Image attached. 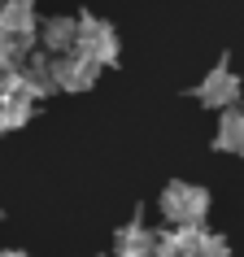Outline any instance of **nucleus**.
<instances>
[{
    "label": "nucleus",
    "mask_w": 244,
    "mask_h": 257,
    "mask_svg": "<svg viewBox=\"0 0 244 257\" xmlns=\"http://www.w3.org/2000/svg\"><path fill=\"white\" fill-rule=\"evenodd\" d=\"M40 44H44V53H70L79 44V18H44Z\"/></svg>",
    "instance_id": "nucleus-10"
},
{
    "label": "nucleus",
    "mask_w": 244,
    "mask_h": 257,
    "mask_svg": "<svg viewBox=\"0 0 244 257\" xmlns=\"http://www.w3.org/2000/svg\"><path fill=\"white\" fill-rule=\"evenodd\" d=\"M100 61H92L87 53L70 48V53H53V83L57 92H92L100 79Z\"/></svg>",
    "instance_id": "nucleus-4"
},
{
    "label": "nucleus",
    "mask_w": 244,
    "mask_h": 257,
    "mask_svg": "<svg viewBox=\"0 0 244 257\" xmlns=\"http://www.w3.org/2000/svg\"><path fill=\"white\" fill-rule=\"evenodd\" d=\"M196 100L209 109H227V105H240V74L227 66V61H218L209 74H205L201 83H196Z\"/></svg>",
    "instance_id": "nucleus-6"
},
{
    "label": "nucleus",
    "mask_w": 244,
    "mask_h": 257,
    "mask_svg": "<svg viewBox=\"0 0 244 257\" xmlns=\"http://www.w3.org/2000/svg\"><path fill=\"white\" fill-rule=\"evenodd\" d=\"M157 209H162V218L170 227H196V222H205V214H209V192L196 188V183H183V179H170L162 188Z\"/></svg>",
    "instance_id": "nucleus-2"
},
{
    "label": "nucleus",
    "mask_w": 244,
    "mask_h": 257,
    "mask_svg": "<svg viewBox=\"0 0 244 257\" xmlns=\"http://www.w3.org/2000/svg\"><path fill=\"white\" fill-rule=\"evenodd\" d=\"M157 240H162V231L144 227V218H131V222H122L113 231V257H153L157 253Z\"/></svg>",
    "instance_id": "nucleus-7"
},
{
    "label": "nucleus",
    "mask_w": 244,
    "mask_h": 257,
    "mask_svg": "<svg viewBox=\"0 0 244 257\" xmlns=\"http://www.w3.org/2000/svg\"><path fill=\"white\" fill-rule=\"evenodd\" d=\"M214 153L244 157V109H240V105H227V109H222L218 131H214Z\"/></svg>",
    "instance_id": "nucleus-9"
},
{
    "label": "nucleus",
    "mask_w": 244,
    "mask_h": 257,
    "mask_svg": "<svg viewBox=\"0 0 244 257\" xmlns=\"http://www.w3.org/2000/svg\"><path fill=\"white\" fill-rule=\"evenodd\" d=\"M0 257H31V253H22V248H0Z\"/></svg>",
    "instance_id": "nucleus-12"
},
{
    "label": "nucleus",
    "mask_w": 244,
    "mask_h": 257,
    "mask_svg": "<svg viewBox=\"0 0 244 257\" xmlns=\"http://www.w3.org/2000/svg\"><path fill=\"white\" fill-rule=\"evenodd\" d=\"M35 87H31L22 74H0V131H22L35 113Z\"/></svg>",
    "instance_id": "nucleus-3"
},
{
    "label": "nucleus",
    "mask_w": 244,
    "mask_h": 257,
    "mask_svg": "<svg viewBox=\"0 0 244 257\" xmlns=\"http://www.w3.org/2000/svg\"><path fill=\"white\" fill-rule=\"evenodd\" d=\"M0 218H5V209H0Z\"/></svg>",
    "instance_id": "nucleus-13"
},
{
    "label": "nucleus",
    "mask_w": 244,
    "mask_h": 257,
    "mask_svg": "<svg viewBox=\"0 0 244 257\" xmlns=\"http://www.w3.org/2000/svg\"><path fill=\"white\" fill-rule=\"evenodd\" d=\"M0 35H22V40H35V35H40L35 5H31V0H5V5H0Z\"/></svg>",
    "instance_id": "nucleus-8"
},
{
    "label": "nucleus",
    "mask_w": 244,
    "mask_h": 257,
    "mask_svg": "<svg viewBox=\"0 0 244 257\" xmlns=\"http://www.w3.org/2000/svg\"><path fill=\"white\" fill-rule=\"evenodd\" d=\"M74 48L87 53L92 61H100V66H118V57H122L118 31L109 27L105 18H96V14H83L79 18V44H74Z\"/></svg>",
    "instance_id": "nucleus-5"
},
{
    "label": "nucleus",
    "mask_w": 244,
    "mask_h": 257,
    "mask_svg": "<svg viewBox=\"0 0 244 257\" xmlns=\"http://www.w3.org/2000/svg\"><path fill=\"white\" fill-rule=\"evenodd\" d=\"M35 40H22V35H0V74H18V70L31 61V48Z\"/></svg>",
    "instance_id": "nucleus-11"
},
{
    "label": "nucleus",
    "mask_w": 244,
    "mask_h": 257,
    "mask_svg": "<svg viewBox=\"0 0 244 257\" xmlns=\"http://www.w3.org/2000/svg\"><path fill=\"white\" fill-rule=\"evenodd\" d=\"M153 257H235V253H231V244L218 231H205V222H196V227L162 231Z\"/></svg>",
    "instance_id": "nucleus-1"
}]
</instances>
